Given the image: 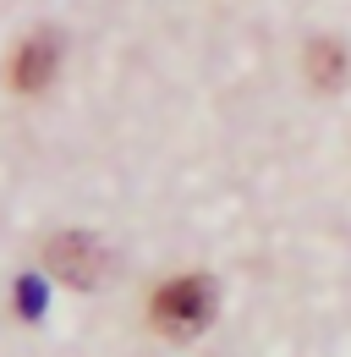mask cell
<instances>
[{
    "mask_svg": "<svg viewBox=\"0 0 351 357\" xmlns=\"http://www.w3.org/2000/svg\"><path fill=\"white\" fill-rule=\"evenodd\" d=\"M214 308H219V297H214V280L209 275H181V280H165L154 291V324L165 335H176V341L198 335L214 319Z\"/></svg>",
    "mask_w": 351,
    "mask_h": 357,
    "instance_id": "6da1fadb",
    "label": "cell"
},
{
    "mask_svg": "<svg viewBox=\"0 0 351 357\" xmlns=\"http://www.w3.org/2000/svg\"><path fill=\"white\" fill-rule=\"evenodd\" d=\"M44 269L61 275L66 286H99V280L110 275V253H104V242L88 236V231H61V236L44 248Z\"/></svg>",
    "mask_w": 351,
    "mask_h": 357,
    "instance_id": "7a4b0ae2",
    "label": "cell"
},
{
    "mask_svg": "<svg viewBox=\"0 0 351 357\" xmlns=\"http://www.w3.org/2000/svg\"><path fill=\"white\" fill-rule=\"evenodd\" d=\"M55 66H61V39H55V33H33V39H22V50L11 55V89H17V93L49 89Z\"/></svg>",
    "mask_w": 351,
    "mask_h": 357,
    "instance_id": "3957f363",
    "label": "cell"
},
{
    "mask_svg": "<svg viewBox=\"0 0 351 357\" xmlns=\"http://www.w3.org/2000/svg\"><path fill=\"white\" fill-rule=\"evenodd\" d=\"M302 66L318 89H341V77H346V50H341V39H313Z\"/></svg>",
    "mask_w": 351,
    "mask_h": 357,
    "instance_id": "277c9868",
    "label": "cell"
},
{
    "mask_svg": "<svg viewBox=\"0 0 351 357\" xmlns=\"http://www.w3.org/2000/svg\"><path fill=\"white\" fill-rule=\"evenodd\" d=\"M17 308H22V319H39V313H44V286L33 280V275L17 280Z\"/></svg>",
    "mask_w": 351,
    "mask_h": 357,
    "instance_id": "5b68a950",
    "label": "cell"
}]
</instances>
